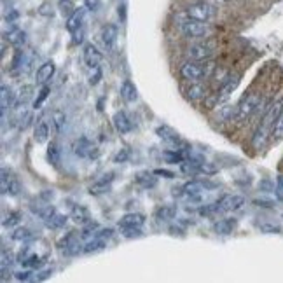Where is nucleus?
<instances>
[{"label":"nucleus","mask_w":283,"mask_h":283,"mask_svg":"<svg viewBox=\"0 0 283 283\" xmlns=\"http://www.w3.org/2000/svg\"><path fill=\"white\" fill-rule=\"evenodd\" d=\"M236 218H220V220H217V222L214 224V231L217 233V234H231L233 231H234L236 227Z\"/></svg>","instance_id":"b1692460"},{"label":"nucleus","mask_w":283,"mask_h":283,"mask_svg":"<svg viewBox=\"0 0 283 283\" xmlns=\"http://www.w3.org/2000/svg\"><path fill=\"white\" fill-rule=\"evenodd\" d=\"M114 182V173H109V175H103L100 180H96L93 183L91 187H89V194H103L110 189V183Z\"/></svg>","instance_id":"412c9836"},{"label":"nucleus","mask_w":283,"mask_h":283,"mask_svg":"<svg viewBox=\"0 0 283 283\" xmlns=\"http://www.w3.org/2000/svg\"><path fill=\"white\" fill-rule=\"evenodd\" d=\"M156 135L159 136L163 142H166V144L171 145V147H175V149H179L180 145H182V138H180V135L170 126H165V124H163V126H157Z\"/></svg>","instance_id":"1a4fd4ad"},{"label":"nucleus","mask_w":283,"mask_h":283,"mask_svg":"<svg viewBox=\"0 0 283 283\" xmlns=\"http://www.w3.org/2000/svg\"><path fill=\"white\" fill-rule=\"evenodd\" d=\"M93 72H95V74L89 75V84H91V86H96L101 79V68L100 67H96V68H93Z\"/></svg>","instance_id":"de8ad7c7"},{"label":"nucleus","mask_w":283,"mask_h":283,"mask_svg":"<svg viewBox=\"0 0 283 283\" xmlns=\"http://www.w3.org/2000/svg\"><path fill=\"white\" fill-rule=\"evenodd\" d=\"M119 229H121V234L124 238H140V236L144 234L142 227H119Z\"/></svg>","instance_id":"c03bdc74"},{"label":"nucleus","mask_w":283,"mask_h":283,"mask_svg":"<svg viewBox=\"0 0 283 283\" xmlns=\"http://www.w3.org/2000/svg\"><path fill=\"white\" fill-rule=\"evenodd\" d=\"M84 17H86V7H79L74 11L72 16L67 17V30L70 33H74V32L81 30L84 25Z\"/></svg>","instance_id":"f3484780"},{"label":"nucleus","mask_w":283,"mask_h":283,"mask_svg":"<svg viewBox=\"0 0 283 283\" xmlns=\"http://www.w3.org/2000/svg\"><path fill=\"white\" fill-rule=\"evenodd\" d=\"M276 182H278L280 187H283V175H278V179H276Z\"/></svg>","instance_id":"4d7b16f0"},{"label":"nucleus","mask_w":283,"mask_h":283,"mask_svg":"<svg viewBox=\"0 0 283 283\" xmlns=\"http://www.w3.org/2000/svg\"><path fill=\"white\" fill-rule=\"evenodd\" d=\"M5 40H7L9 44H13L14 48H23L26 42V33L25 30H21V28H17V26H13L11 30L5 33Z\"/></svg>","instance_id":"6ab92c4d"},{"label":"nucleus","mask_w":283,"mask_h":283,"mask_svg":"<svg viewBox=\"0 0 283 283\" xmlns=\"http://www.w3.org/2000/svg\"><path fill=\"white\" fill-rule=\"evenodd\" d=\"M70 218L74 220L77 226H86L87 222H91V214L87 212L86 206L83 205H75L72 206V212H70Z\"/></svg>","instance_id":"a211bd4d"},{"label":"nucleus","mask_w":283,"mask_h":283,"mask_svg":"<svg viewBox=\"0 0 283 283\" xmlns=\"http://www.w3.org/2000/svg\"><path fill=\"white\" fill-rule=\"evenodd\" d=\"M238 84H240V79L234 77V79H229L227 83L222 84V87H220V91H218L217 98H215V101H218V103H222V101H226L229 96L233 95V91H234L236 87H238Z\"/></svg>","instance_id":"4be33fe9"},{"label":"nucleus","mask_w":283,"mask_h":283,"mask_svg":"<svg viewBox=\"0 0 283 283\" xmlns=\"http://www.w3.org/2000/svg\"><path fill=\"white\" fill-rule=\"evenodd\" d=\"M72 35H74V44H83V40H84V28L74 32Z\"/></svg>","instance_id":"3c124183"},{"label":"nucleus","mask_w":283,"mask_h":283,"mask_svg":"<svg viewBox=\"0 0 283 283\" xmlns=\"http://www.w3.org/2000/svg\"><path fill=\"white\" fill-rule=\"evenodd\" d=\"M180 75L189 83H201L205 77H208V72H206V65H200L198 61L192 60L180 67Z\"/></svg>","instance_id":"20e7f679"},{"label":"nucleus","mask_w":283,"mask_h":283,"mask_svg":"<svg viewBox=\"0 0 283 283\" xmlns=\"http://www.w3.org/2000/svg\"><path fill=\"white\" fill-rule=\"evenodd\" d=\"M163 157L170 165H180V163L185 161V154L182 152V149H168L163 152Z\"/></svg>","instance_id":"c756f323"},{"label":"nucleus","mask_w":283,"mask_h":283,"mask_svg":"<svg viewBox=\"0 0 283 283\" xmlns=\"http://www.w3.org/2000/svg\"><path fill=\"white\" fill-rule=\"evenodd\" d=\"M121 96L126 101H130V103L136 101V98H138V89H136V86L131 83L130 79H126V81L121 84Z\"/></svg>","instance_id":"393cba45"},{"label":"nucleus","mask_w":283,"mask_h":283,"mask_svg":"<svg viewBox=\"0 0 283 283\" xmlns=\"http://www.w3.org/2000/svg\"><path fill=\"white\" fill-rule=\"evenodd\" d=\"M84 5H86L87 11H96L100 7V0H84Z\"/></svg>","instance_id":"09e8293b"},{"label":"nucleus","mask_w":283,"mask_h":283,"mask_svg":"<svg viewBox=\"0 0 283 283\" xmlns=\"http://www.w3.org/2000/svg\"><path fill=\"white\" fill-rule=\"evenodd\" d=\"M234 114H236V107H234V109H233V107H229V105H226V107H222V109L218 110L217 119H218V121H222V122L231 121V119L234 117Z\"/></svg>","instance_id":"ea45409f"},{"label":"nucleus","mask_w":283,"mask_h":283,"mask_svg":"<svg viewBox=\"0 0 283 283\" xmlns=\"http://www.w3.org/2000/svg\"><path fill=\"white\" fill-rule=\"evenodd\" d=\"M282 110H283V98H280V100H276L275 103H271L269 107L266 109L261 124L262 126H266V128H273L275 121L278 119L280 114H282Z\"/></svg>","instance_id":"9b49d317"},{"label":"nucleus","mask_w":283,"mask_h":283,"mask_svg":"<svg viewBox=\"0 0 283 283\" xmlns=\"http://www.w3.org/2000/svg\"><path fill=\"white\" fill-rule=\"evenodd\" d=\"M187 96L191 98V100H194V101L203 100V98L206 96V89L201 86L200 83H192V86L187 89Z\"/></svg>","instance_id":"473e14b6"},{"label":"nucleus","mask_w":283,"mask_h":283,"mask_svg":"<svg viewBox=\"0 0 283 283\" xmlns=\"http://www.w3.org/2000/svg\"><path fill=\"white\" fill-rule=\"evenodd\" d=\"M212 46L210 44H194V46H191V48L187 49V56L191 58V60L194 61H203V60H208L210 56H212Z\"/></svg>","instance_id":"f8f14e48"},{"label":"nucleus","mask_w":283,"mask_h":283,"mask_svg":"<svg viewBox=\"0 0 283 283\" xmlns=\"http://www.w3.org/2000/svg\"><path fill=\"white\" fill-rule=\"evenodd\" d=\"M255 205H259V206H267V208H271L273 206V203L271 201H264V200H255Z\"/></svg>","instance_id":"864d4df0"},{"label":"nucleus","mask_w":283,"mask_h":283,"mask_svg":"<svg viewBox=\"0 0 283 283\" xmlns=\"http://www.w3.org/2000/svg\"><path fill=\"white\" fill-rule=\"evenodd\" d=\"M185 16L191 17V19L208 23L215 16V7L212 4H206V2H198V4L185 9Z\"/></svg>","instance_id":"39448f33"},{"label":"nucleus","mask_w":283,"mask_h":283,"mask_svg":"<svg viewBox=\"0 0 283 283\" xmlns=\"http://www.w3.org/2000/svg\"><path fill=\"white\" fill-rule=\"evenodd\" d=\"M33 91H35V87L30 86V84H25V86L19 87L16 96H14V105H13L14 109H21V107H25V105L33 98V95H35Z\"/></svg>","instance_id":"dca6fc26"},{"label":"nucleus","mask_w":283,"mask_h":283,"mask_svg":"<svg viewBox=\"0 0 283 283\" xmlns=\"http://www.w3.org/2000/svg\"><path fill=\"white\" fill-rule=\"evenodd\" d=\"M51 121H52V126H54V131L56 133H61L63 128L67 124V116L65 112H61V110H54L51 116Z\"/></svg>","instance_id":"2f4dec72"},{"label":"nucleus","mask_w":283,"mask_h":283,"mask_svg":"<svg viewBox=\"0 0 283 283\" xmlns=\"http://www.w3.org/2000/svg\"><path fill=\"white\" fill-rule=\"evenodd\" d=\"M16 17H17V13H16V11H14V13L7 14V17H5V19H7V21H14V19H16Z\"/></svg>","instance_id":"6e6d98bb"},{"label":"nucleus","mask_w":283,"mask_h":283,"mask_svg":"<svg viewBox=\"0 0 283 283\" xmlns=\"http://www.w3.org/2000/svg\"><path fill=\"white\" fill-rule=\"evenodd\" d=\"M58 9H60V13L63 14L65 17L72 16L75 11V5L72 0H58Z\"/></svg>","instance_id":"4c0bfd02"},{"label":"nucleus","mask_w":283,"mask_h":283,"mask_svg":"<svg viewBox=\"0 0 283 283\" xmlns=\"http://www.w3.org/2000/svg\"><path fill=\"white\" fill-rule=\"evenodd\" d=\"M67 222H68V217L60 214V212H54L51 217L44 220V224H46L49 229H63V227L67 226Z\"/></svg>","instance_id":"cd10ccee"},{"label":"nucleus","mask_w":283,"mask_h":283,"mask_svg":"<svg viewBox=\"0 0 283 283\" xmlns=\"http://www.w3.org/2000/svg\"><path fill=\"white\" fill-rule=\"evenodd\" d=\"M100 229V226L96 222H87L86 226H83V233H81V240L83 241H87V240H91L93 236L96 234V231Z\"/></svg>","instance_id":"c9c22d12"},{"label":"nucleus","mask_w":283,"mask_h":283,"mask_svg":"<svg viewBox=\"0 0 283 283\" xmlns=\"http://www.w3.org/2000/svg\"><path fill=\"white\" fill-rule=\"evenodd\" d=\"M271 135H273V138L275 140H282L283 138V110H282V114L278 116V119L275 121L273 128H271Z\"/></svg>","instance_id":"58836bf2"},{"label":"nucleus","mask_w":283,"mask_h":283,"mask_svg":"<svg viewBox=\"0 0 283 283\" xmlns=\"http://www.w3.org/2000/svg\"><path fill=\"white\" fill-rule=\"evenodd\" d=\"M13 240L19 241V243H28V241L35 240V233H32V229L28 227H16L13 233Z\"/></svg>","instance_id":"7c9ffc66"},{"label":"nucleus","mask_w":283,"mask_h":283,"mask_svg":"<svg viewBox=\"0 0 283 283\" xmlns=\"http://www.w3.org/2000/svg\"><path fill=\"white\" fill-rule=\"evenodd\" d=\"M32 275H33V269H28V267H26L25 271H17L16 275H14V278H16L17 282H28V280H32Z\"/></svg>","instance_id":"49530a36"},{"label":"nucleus","mask_w":283,"mask_h":283,"mask_svg":"<svg viewBox=\"0 0 283 283\" xmlns=\"http://www.w3.org/2000/svg\"><path fill=\"white\" fill-rule=\"evenodd\" d=\"M126 156H128L126 150H122V152H119L117 156H116V163H122L124 159H126Z\"/></svg>","instance_id":"603ef678"},{"label":"nucleus","mask_w":283,"mask_h":283,"mask_svg":"<svg viewBox=\"0 0 283 283\" xmlns=\"http://www.w3.org/2000/svg\"><path fill=\"white\" fill-rule=\"evenodd\" d=\"M83 58H84V63L87 65V68H96V67H100L101 60H103V54L98 51L95 44H86L83 49Z\"/></svg>","instance_id":"6e6552de"},{"label":"nucleus","mask_w":283,"mask_h":283,"mask_svg":"<svg viewBox=\"0 0 283 283\" xmlns=\"http://www.w3.org/2000/svg\"><path fill=\"white\" fill-rule=\"evenodd\" d=\"M210 187H214V185L208 182H203V180H191V182H187L183 185L182 191H183V196L191 198V196H200V194H203V192Z\"/></svg>","instance_id":"2eb2a0df"},{"label":"nucleus","mask_w":283,"mask_h":283,"mask_svg":"<svg viewBox=\"0 0 283 283\" xmlns=\"http://www.w3.org/2000/svg\"><path fill=\"white\" fill-rule=\"evenodd\" d=\"M245 205V198L238 196V194H226L218 201H215L218 214H229V212H238Z\"/></svg>","instance_id":"423d86ee"},{"label":"nucleus","mask_w":283,"mask_h":283,"mask_svg":"<svg viewBox=\"0 0 283 283\" xmlns=\"http://www.w3.org/2000/svg\"><path fill=\"white\" fill-rule=\"evenodd\" d=\"M112 236H114V229H110V227H107V229H98L91 240H87L86 243H84V253H95V252L103 250Z\"/></svg>","instance_id":"7ed1b4c3"},{"label":"nucleus","mask_w":283,"mask_h":283,"mask_svg":"<svg viewBox=\"0 0 283 283\" xmlns=\"http://www.w3.org/2000/svg\"><path fill=\"white\" fill-rule=\"evenodd\" d=\"M49 91H51V87H49L48 84H44V86L40 87L39 96H37V100L33 101V109H35V110H39L40 107H42V103L46 101V98L49 96Z\"/></svg>","instance_id":"a19ab883"},{"label":"nucleus","mask_w":283,"mask_h":283,"mask_svg":"<svg viewBox=\"0 0 283 283\" xmlns=\"http://www.w3.org/2000/svg\"><path fill=\"white\" fill-rule=\"evenodd\" d=\"M33 138L37 144H46L49 140V124L44 119H40V122H37L33 131Z\"/></svg>","instance_id":"c85d7f7f"},{"label":"nucleus","mask_w":283,"mask_h":283,"mask_svg":"<svg viewBox=\"0 0 283 283\" xmlns=\"http://www.w3.org/2000/svg\"><path fill=\"white\" fill-rule=\"evenodd\" d=\"M266 136H267V128L266 126H259L257 128V131H255V135H253V147H257V149H261L262 145L266 144Z\"/></svg>","instance_id":"f704fd0d"},{"label":"nucleus","mask_w":283,"mask_h":283,"mask_svg":"<svg viewBox=\"0 0 283 283\" xmlns=\"http://www.w3.org/2000/svg\"><path fill=\"white\" fill-rule=\"evenodd\" d=\"M0 175H2V177H0V189H2V194H7L9 192V183H11V179H13V173L4 168Z\"/></svg>","instance_id":"37998d69"},{"label":"nucleus","mask_w":283,"mask_h":283,"mask_svg":"<svg viewBox=\"0 0 283 283\" xmlns=\"http://www.w3.org/2000/svg\"><path fill=\"white\" fill-rule=\"evenodd\" d=\"M156 218L159 222H168L171 218H175L177 215V205H163L156 210Z\"/></svg>","instance_id":"a878e982"},{"label":"nucleus","mask_w":283,"mask_h":283,"mask_svg":"<svg viewBox=\"0 0 283 283\" xmlns=\"http://www.w3.org/2000/svg\"><path fill=\"white\" fill-rule=\"evenodd\" d=\"M154 173L159 175V177H165V179H175V173L170 170H163V168H159V170H154Z\"/></svg>","instance_id":"8fccbe9b"},{"label":"nucleus","mask_w":283,"mask_h":283,"mask_svg":"<svg viewBox=\"0 0 283 283\" xmlns=\"http://www.w3.org/2000/svg\"><path fill=\"white\" fill-rule=\"evenodd\" d=\"M19 264H21L23 267H28V269H37V267L42 266V261H40L39 255H35V253L28 252V255H26V257L23 259Z\"/></svg>","instance_id":"72a5a7b5"},{"label":"nucleus","mask_w":283,"mask_h":283,"mask_svg":"<svg viewBox=\"0 0 283 283\" xmlns=\"http://www.w3.org/2000/svg\"><path fill=\"white\" fill-rule=\"evenodd\" d=\"M179 28L185 37H189V39H201V37H205V35L210 33L208 23L191 19V17H187V16L179 21Z\"/></svg>","instance_id":"f257e3e1"},{"label":"nucleus","mask_w":283,"mask_h":283,"mask_svg":"<svg viewBox=\"0 0 283 283\" xmlns=\"http://www.w3.org/2000/svg\"><path fill=\"white\" fill-rule=\"evenodd\" d=\"M275 194H276V198H278V201H283V187H280L278 185V189L275 191Z\"/></svg>","instance_id":"5fc2aeb1"},{"label":"nucleus","mask_w":283,"mask_h":283,"mask_svg":"<svg viewBox=\"0 0 283 283\" xmlns=\"http://www.w3.org/2000/svg\"><path fill=\"white\" fill-rule=\"evenodd\" d=\"M19 220H21V214L14 210V212H9V215H5L2 224H4V227H13V226H16V224H19Z\"/></svg>","instance_id":"79ce46f5"},{"label":"nucleus","mask_w":283,"mask_h":283,"mask_svg":"<svg viewBox=\"0 0 283 283\" xmlns=\"http://www.w3.org/2000/svg\"><path fill=\"white\" fill-rule=\"evenodd\" d=\"M72 150H74L75 156L83 157V159H93V157L100 154L96 144H93L91 140H87L86 136H81V138L75 140L74 145H72Z\"/></svg>","instance_id":"0eeeda50"},{"label":"nucleus","mask_w":283,"mask_h":283,"mask_svg":"<svg viewBox=\"0 0 283 283\" xmlns=\"http://www.w3.org/2000/svg\"><path fill=\"white\" fill-rule=\"evenodd\" d=\"M215 2H229V0H215Z\"/></svg>","instance_id":"13d9d810"},{"label":"nucleus","mask_w":283,"mask_h":283,"mask_svg":"<svg viewBox=\"0 0 283 283\" xmlns=\"http://www.w3.org/2000/svg\"><path fill=\"white\" fill-rule=\"evenodd\" d=\"M112 122H114V128H116L119 133H122V135H124V133H130V131L133 130V121H131L130 116H128L126 112H122V110L114 114Z\"/></svg>","instance_id":"4468645a"},{"label":"nucleus","mask_w":283,"mask_h":283,"mask_svg":"<svg viewBox=\"0 0 283 283\" xmlns=\"http://www.w3.org/2000/svg\"><path fill=\"white\" fill-rule=\"evenodd\" d=\"M117 26L116 25H105L101 28V33H100V39H101V44H103V48L107 51H114L116 48V42H117Z\"/></svg>","instance_id":"9d476101"},{"label":"nucleus","mask_w":283,"mask_h":283,"mask_svg":"<svg viewBox=\"0 0 283 283\" xmlns=\"http://www.w3.org/2000/svg\"><path fill=\"white\" fill-rule=\"evenodd\" d=\"M154 171L152 173H149V171H140L138 175L135 177V182L138 183L140 187H144V189H152L156 187V183H157V179L154 177Z\"/></svg>","instance_id":"bb28decb"},{"label":"nucleus","mask_w":283,"mask_h":283,"mask_svg":"<svg viewBox=\"0 0 283 283\" xmlns=\"http://www.w3.org/2000/svg\"><path fill=\"white\" fill-rule=\"evenodd\" d=\"M145 224V217L142 214H126L119 220V227H142Z\"/></svg>","instance_id":"5701e85b"},{"label":"nucleus","mask_w":283,"mask_h":283,"mask_svg":"<svg viewBox=\"0 0 283 283\" xmlns=\"http://www.w3.org/2000/svg\"><path fill=\"white\" fill-rule=\"evenodd\" d=\"M261 107V96L259 95H249L245 96L243 100L240 103L236 105V114H234V119L238 122H243L247 121L249 117H252L255 110Z\"/></svg>","instance_id":"f03ea898"},{"label":"nucleus","mask_w":283,"mask_h":283,"mask_svg":"<svg viewBox=\"0 0 283 283\" xmlns=\"http://www.w3.org/2000/svg\"><path fill=\"white\" fill-rule=\"evenodd\" d=\"M54 70L56 68H54V63H52V61L42 63V65L37 68V72H35V84H37V86L48 84L52 79V75H54Z\"/></svg>","instance_id":"ddd939ff"},{"label":"nucleus","mask_w":283,"mask_h":283,"mask_svg":"<svg viewBox=\"0 0 283 283\" xmlns=\"http://www.w3.org/2000/svg\"><path fill=\"white\" fill-rule=\"evenodd\" d=\"M48 159L51 165L56 166L58 163H60V147H58L56 142H51L48 147Z\"/></svg>","instance_id":"e433bc0d"},{"label":"nucleus","mask_w":283,"mask_h":283,"mask_svg":"<svg viewBox=\"0 0 283 283\" xmlns=\"http://www.w3.org/2000/svg\"><path fill=\"white\" fill-rule=\"evenodd\" d=\"M14 96H16V93H13L11 91V87L2 84V89H0V105H2V119H4V121H5V112H7V109L14 105Z\"/></svg>","instance_id":"aec40b11"},{"label":"nucleus","mask_w":283,"mask_h":283,"mask_svg":"<svg viewBox=\"0 0 283 283\" xmlns=\"http://www.w3.org/2000/svg\"><path fill=\"white\" fill-rule=\"evenodd\" d=\"M30 122H32V114L30 112L19 114V117H17V128H19V130H26Z\"/></svg>","instance_id":"a18cd8bd"}]
</instances>
